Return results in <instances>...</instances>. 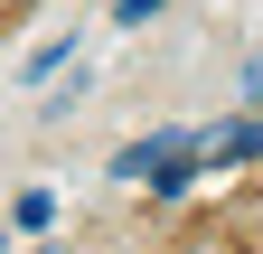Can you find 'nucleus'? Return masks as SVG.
<instances>
[{"mask_svg":"<svg viewBox=\"0 0 263 254\" xmlns=\"http://www.w3.org/2000/svg\"><path fill=\"white\" fill-rule=\"evenodd\" d=\"M197 141H207V170H245V160H263V113L226 122V132H197Z\"/></svg>","mask_w":263,"mask_h":254,"instance_id":"obj_1","label":"nucleus"},{"mask_svg":"<svg viewBox=\"0 0 263 254\" xmlns=\"http://www.w3.org/2000/svg\"><path fill=\"white\" fill-rule=\"evenodd\" d=\"M10 226L19 235H47L57 226V188H19V198H10Z\"/></svg>","mask_w":263,"mask_h":254,"instance_id":"obj_2","label":"nucleus"},{"mask_svg":"<svg viewBox=\"0 0 263 254\" xmlns=\"http://www.w3.org/2000/svg\"><path fill=\"white\" fill-rule=\"evenodd\" d=\"M66 57H76V38H47V47H38V57H28V66H19V76H28V85H38V76H57V66H66Z\"/></svg>","mask_w":263,"mask_h":254,"instance_id":"obj_3","label":"nucleus"},{"mask_svg":"<svg viewBox=\"0 0 263 254\" xmlns=\"http://www.w3.org/2000/svg\"><path fill=\"white\" fill-rule=\"evenodd\" d=\"M170 0H113V28H141V19H160Z\"/></svg>","mask_w":263,"mask_h":254,"instance_id":"obj_4","label":"nucleus"},{"mask_svg":"<svg viewBox=\"0 0 263 254\" xmlns=\"http://www.w3.org/2000/svg\"><path fill=\"white\" fill-rule=\"evenodd\" d=\"M254 235H263V226H254Z\"/></svg>","mask_w":263,"mask_h":254,"instance_id":"obj_5","label":"nucleus"}]
</instances>
